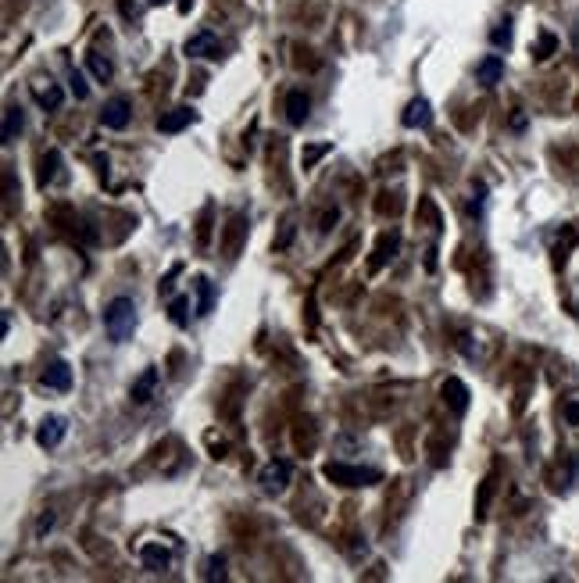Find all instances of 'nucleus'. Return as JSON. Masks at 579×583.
<instances>
[{"mask_svg":"<svg viewBox=\"0 0 579 583\" xmlns=\"http://www.w3.org/2000/svg\"><path fill=\"white\" fill-rule=\"evenodd\" d=\"M308 114H311L308 93H304V90H290V93H286V122H290V126H304Z\"/></svg>","mask_w":579,"mask_h":583,"instance_id":"nucleus-12","label":"nucleus"},{"mask_svg":"<svg viewBox=\"0 0 579 583\" xmlns=\"http://www.w3.org/2000/svg\"><path fill=\"white\" fill-rule=\"evenodd\" d=\"M440 394H443V401L450 404L454 416H465V408H469V387L461 383L458 376H447L443 387H440Z\"/></svg>","mask_w":579,"mask_h":583,"instance_id":"nucleus-11","label":"nucleus"},{"mask_svg":"<svg viewBox=\"0 0 579 583\" xmlns=\"http://www.w3.org/2000/svg\"><path fill=\"white\" fill-rule=\"evenodd\" d=\"M40 387H47V390H68L72 387V365L68 362H50L43 372H40Z\"/></svg>","mask_w":579,"mask_h":583,"instance_id":"nucleus-10","label":"nucleus"},{"mask_svg":"<svg viewBox=\"0 0 579 583\" xmlns=\"http://www.w3.org/2000/svg\"><path fill=\"white\" fill-rule=\"evenodd\" d=\"M193 286H197V319H204V315H211V308H215V286H211V279H204V276H197L193 279Z\"/></svg>","mask_w":579,"mask_h":583,"instance_id":"nucleus-19","label":"nucleus"},{"mask_svg":"<svg viewBox=\"0 0 579 583\" xmlns=\"http://www.w3.org/2000/svg\"><path fill=\"white\" fill-rule=\"evenodd\" d=\"M68 83H72V93H76V100H86V97H90V86H86V76H83L79 69H72V79H68Z\"/></svg>","mask_w":579,"mask_h":583,"instance_id":"nucleus-24","label":"nucleus"},{"mask_svg":"<svg viewBox=\"0 0 579 583\" xmlns=\"http://www.w3.org/2000/svg\"><path fill=\"white\" fill-rule=\"evenodd\" d=\"M147 4H150V8H161V4H168V0H147Z\"/></svg>","mask_w":579,"mask_h":583,"instance_id":"nucleus-31","label":"nucleus"},{"mask_svg":"<svg viewBox=\"0 0 579 583\" xmlns=\"http://www.w3.org/2000/svg\"><path fill=\"white\" fill-rule=\"evenodd\" d=\"M183 50H186V57H204V61H218L222 57V40L211 33V29H201V33H193L186 43H183Z\"/></svg>","mask_w":579,"mask_h":583,"instance_id":"nucleus-3","label":"nucleus"},{"mask_svg":"<svg viewBox=\"0 0 579 583\" xmlns=\"http://www.w3.org/2000/svg\"><path fill=\"white\" fill-rule=\"evenodd\" d=\"M47 530H54V512H43V515L36 519V537H43Z\"/></svg>","mask_w":579,"mask_h":583,"instance_id":"nucleus-27","label":"nucleus"},{"mask_svg":"<svg viewBox=\"0 0 579 583\" xmlns=\"http://www.w3.org/2000/svg\"><path fill=\"white\" fill-rule=\"evenodd\" d=\"M86 69H90V76H93L97 83H107V79L114 76L111 57H107V54H100V50H90V54H86Z\"/></svg>","mask_w":579,"mask_h":583,"instance_id":"nucleus-18","label":"nucleus"},{"mask_svg":"<svg viewBox=\"0 0 579 583\" xmlns=\"http://www.w3.org/2000/svg\"><path fill=\"white\" fill-rule=\"evenodd\" d=\"M215 576H218V579L225 576V558H222V555H215V558L208 562V579H215Z\"/></svg>","mask_w":579,"mask_h":583,"instance_id":"nucleus-26","label":"nucleus"},{"mask_svg":"<svg viewBox=\"0 0 579 583\" xmlns=\"http://www.w3.org/2000/svg\"><path fill=\"white\" fill-rule=\"evenodd\" d=\"M140 562L147 572H168L172 569V551L161 548V544H143L140 548Z\"/></svg>","mask_w":579,"mask_h":583,"instance_id":"nucleus-13","label":"nucleus"},{"mask_svg":"<svg viewBox=\"0 0 579 583\" xmlns=\"http://www.w3.org/2000/svg\"><path fill=\"white\" fill-rule=\"evenodd\" d=\"M504 79V57L501 54H487L483 61L476 65V83H483V86H497Z\"/></svg>","mask_w":579,"mask_h":583,"instance_id":"nucleus-14","label":"nucleus"},{"mask_svg":"<svg viewBox=\"0 0 579 583\" xmlns=\"http://www.w3.org/2000/svg\"><path fill=\"white\" fill-rule=\"evenodd\" d=\"M22 129H25V111H22L18 104H11V107L4 111V133H0V140H4V147H8V143H15Z\"/></svg>","mask_w":579,"mask_h":583,"instance_id":"nucleus-17","label":"nucleus"},{"mask_svg":"<svg viewBox=\"0 0 579 583\" xmlns=\"http://www.w3.org/2000/svg\"><path fill=\"white\" fill-rule=\"evenodd\" d=\"M565 419L568 426H579V401H565Z\"/></svg>","mask_w":579,"mask_h":583,"instance_id":"nucleus-29","label":"nucleus"},{"mask_svg":"<svg viewBox=\"0 0 579 583\" xmlns=\"http://www.w3.org/2000/svg\"><path fill=\"white\" fill-rule=\"evenodd\" d=\"M554 47H558V40H554L551 33H544V36H540V43H537V57H540V61H547V57L554 54Z\"/></svg>","mask_w":579,"mask_h":583,"instance_id":"nucleus-25","label":"nucleus"},{"mask_svg":"<svg viewBox=\"0 0 579 583\" xmlns=\"http://www.w3.org/2000/svg\"><path fill=\"white\" fill-rule=\"evenodd\" d=\"M65 433H68V419L47 416V419L40 423V430H36V444H40V447H57V444L65 440Z\"/></svg>","mask_w":579,"mask_h":583,"instance_id":"nucleus-9","label":"nucleus"},{"mask_svg":"<svg viewBox=\"0 0 579 583\" xmlns=\"http://www.w3.org/2000/svg\"><path fill=\"white\" fill-rule=\"evenodd\" d=\"M290 476H294V465H290L286 458H275V461H268L265 469H261L258 483H261L265 494H282L286 483H290Z\"/></svg>","mask_w":579,"mask_h":583,"instance_id":"nucleus-4","label":"nucleus"},{"mask_svg":"<svg viewBox=\"0 0 579 583\" xmlns=\"http://www.w3.org/2000/svg\"><path fill=\"white\" fill-rule=\"evenodd\" d=\"M511 129H515V133H523V129H526V114H523V111H515V119H511Z\"/></svg>","mask_w":579,"mask_h":583,"instance_id":"nucleus-30","label":"nucleus"},{"mask_svg":"<svg viewBox=\"0 0 579 583\" xmlns=\"http://www.w3.org/2000/svg\"><path fill=\"white\" fill-rule=\"evenodd\" d=\"M186 308H190V298H176V301L168 305V315H172V322H176V326H186L190 322Z\"/></svg>","mask_w":579,"mask_h":583,"instance_id":"nucleus-22","label":"nucleus"},{"mask_svg":"<svg viewBox=\"0 0 579 583\" xmlns=\"http://www.w3.org/2000/svg\"><path fill=\"white\" fill-rule=\"evenodd\" d=\"M129 119H133L129 97H111V100L104 104V111H100V126H104V129H126Z\"/></svg>","mask_w":579,"mask_h":583,"instance_id":"nucleus-5","label":"nucleus"},{"mask_svg":"<svg viewBox=\"0 0 579 583\" xmlns=\"http://www.w3.org/2000/svg\"><path fill=\"white\" fill-rule=\"evenodd\" d=\"M511 33H515V29H511V18H501V22L490 29V43H494L497 50H508V47H511Z\"/></svg>","mask_w":579,"mask_h":583,"instance_id":"nucleus-21","label":"nucleus"},{"mask_svg":"<svg viewBox=\"0 0 579 583\" xmlns=\"http://www.w3.org/2000/svg\"><path fill=\"white\" fill-rule=\"evenodd\" d=\"M483 208H487V187H476V194L469 201V218H483Z\"/></svg>","mask_w":579,"mask_h":583,"instance_id":"nucleus-23","label":"nucleus"},{"mask_svg":"<svg viewBox=\"0 0 579 583\" xmlns=\"http://www.w3.org/2000/svg\"><path fill=\"white\" fill-rule=\"evenodd\" d=\"M57 176H61V151H47V154L40 158V187H43V190L54 187Z\"/></svg>","mask_w":579,"mask_h":583,"instance_id":"nucleus-16","label":"nucleus"},{"mask_svg":"<svg viewBox=\"0 0 579 583\" xmlns=\"http://www.w3.org/2000/svg\"><path fill=\"white\" fill-rule=\"evenodd\" d=\"M326 480L340 483V487H372L383 480L379 469H369V465H347V461H329L326 465Z\"/></svg>","mask_w":579,"mask_h":583,"instance_id":"nucleus-2","label":"nucleus"},{"mask_svg":"<svg viewBox=\"0 0 579 583\" xmlns=\"http://www.w3.org/2000/svg\"><path fill=\"white\" fill-rule=\"evenodd\" d=\"M104 329L114 343H129L136 333V305L133 298H114L104 308Z\"/></svg>","mask_w":579,"mask_h":583,"instance_id":"nucleus-1","label":"nucleus"},{"mask_svg":"<svg viewBox=\"0 0 579 583\" xmlns=\"http://www.w3.org/2000/svg\"><path fill=\"white\" fill-rule=\"evenodd\" d=\"M565 279H568V305H572V312L579 315V251H575V254L568 258Z\"/></svg>","mask_w":579,"mask_h":583,"instance_id":"nucleus-20","label":"nucleus"},{"mask_svg":"<svg viewBox=\"0 0 579 583\" xmlns=\"http://www.w3.org/2000/svg\"><path fill=\"white\" fill-rule=\"evenodd\" d=\"M400 122L408 126V129H429V126H433V104H429L426 97H415L408 107H404Z\"/></svg>","mask_w":579,"mask_h":583,"instance_id":"nucleus-8","label":"nucleus"},{"mask_svg":"<svg viewBox=\"0 0 579 583\" xmlns=\"http://www.w3.org/2000/svg\"><path fill=\"white\" fill-rule=\"evenodd\" d=\"M157 387H161V372H157V369H143V372L133 379V387H129L133 404H150L154 394H157Z\"/></svg>","mask_w":579,"mask_h":583,"instance_id":"nucleus-7","label":"nucleus"},{"mask_svg":"<svg viewBox=\"0 0 579 583\" xmlns=\"http://www.w3.org/2000/svg\"><path fill=\"white\" fill-rule=\"evenodd\" d=\"M193 122H197V111H193L190 104H179V107H172V111L161 114V119H157V129H161L165 136H176V133L190 129Z\"/></svg>","mask_w":579,"mask_h":583,"instance_id":"nucleus-6","label":"nucleus"},{"mask_svg":"<svg viewBox=\"0 0 579 583\" xmlns=\"http://www.w3.org/2000/svg\"><path fill=\"white\" fill-rule=\"evenodd\" d=\"M326 151H329V143H322V147H308V151H304V158H301V161H304V168H311V161H315V158H322Z\"/></svg>","mask_w":579,"mask_h":583,"instance_id":"nucleus-28","label":"nucleus"},{"mask_svg":"<svg viewBox=\"0 0 579 583\" xmlns=\"http://www.w3.org/2000/svg\"><path fill=\"white\" fill-rule=\"evenodd\" d=\"M32 97H36V104L43 107V111H57V107H61L65 104V90L61 86H57V83H36L32 86Z\"/></svg>","mask_w":579,"mask_h":583,"instance_id":"nucleus-15","label":"nucleus"}]
</instances>
